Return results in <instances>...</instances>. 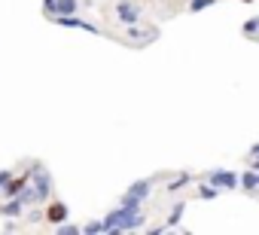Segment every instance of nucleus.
Instances as JSON below:
<instances>
[{
    "label": "nucleus",
    "mask_w": 259,
    "mask_h": 235,
    "mask_svg": "<svg viewBox=\"0 0 259 235\" xmlns=\"http://www.w3.org/2000/svg\"><path fill=\"white\" fill-rule=\"evenodd\" d=\"M241 186H244V192H256L259 189V171L256 168H247L241 174Z\"/></svg>",
    "instance_id": "nucleus-8"
},
{
    "label": "nucleus",
    "mask_w": 259,
    "mask_h": 235,
    "mask_svg": "<svg viewBox=\"0 0 259 235\" xmlns=\"http://www.w3.org/2000/svg\"><path fill=\"white\" fill-rule=\"evenodd\" d=\"M101 232H104V220H92L82 226V235H101Z\"/></svg>",
    "instance_id": "nucleus-16"
},
{
    "label": "nucleus",
    "mask_w": 259,
    "mask_h": 235,
    "mask_svg": "<svg viewBox=\"0 0 259 235\" xmlns=\"http://www.w3.org/2000/svg\"><path fill=\"white\" fill-rule=\"evenodd\" d=\"M244 34H247V37H256V34H259V16H253V19L244 22Z\"/></svg>",
    "instance_id": "nucleus-17"
},
{
    "label": "nucleus",
    "mask_w": 259,
    "mask_h": 235,
    "mask_svg": "<svg viewBox=\"0 0 259 235\" xmlns=\"http://www.w3.org/2000/svg\"><path fill=\"white\" fill-rule=\"evenodd\" d=\"M253 159H256V162H253V165H250V168H256V171H259V156H253Z\"/></svg>",
    "instance_id": "nucleus-22"
},
{
    "label": "nucleus",
    "mask_w": 259,
    "mask_h": 235,
    "mask_svg": "<svg viewBox=\"0 0 259 235\" xmlns=\"http://www.w3.org/2000/svg\"><path fill=\"white\" fill-rule=\"evenodd\" d=\"M189 180H192V177H189L186 171H183V174H177V177H174V180L168 183V192H177V189H180V186H186Z\"/></svg>",
    "instance_id": "nucleus-15"
},
{
    "label": "nucleus",
    "mask_w": 259,
    "mask_h": 235,
    "mask_svg": "<svg viewBox=\"0 0 259 235\" xmlns=\"http://www.w3.org/2000/svg\"><path fill=\"white\" fill-rule=\"evenodd\" d=\"M22 211H25V202L16 195V199H10L7 205H0V214L4 217H22Z\"/></svg>",
    "instance_id": "nucleus-9"
},
{
    "label": "nucleus",
    "mask_w": 259,
    "mask_h": 235,
    "mask_svg": "<svg viewBox=\"0 0 259 235\" xmlns=\"http://www.w3.org/2000/svg\"><path fill=\"white\" fill-rule=\"evenodd\" d=\"M79 232H82V229H76V226H70L67 220H64V223H58V235H79Z\"/></svg>",
    "instance_id": "nucleus-19"
},
{
    "label": "nucleus",
    "mask_w": 259,
    "mask_h": 235,
    "mask_svg": "<svg viewBox=\"0 0 259 235\" xmlns=\"http://www.w3.org/2000/svg\"><path fill=\"white\" fill-rule=\"evenodd\" d=\"M250 153H253V156H259V144H253V150H250Z\"/></svg>",
    "instance_id": "nucleus-21"
},
{
    "label": "nucleus",
    "mask_w": 259,
    "mask_h": 235,
    "mask_svg": "<svg viewBox=\"0 0 259 235\" xmlns=\"http://www.w3.org/2000/svg\"><path fill=\"white\" fill-rule=\"evenodd\" d=\"M150 189H153V177H147V180H138V183H132V186L125 189V195L119 199V205H141V202H147Z\"/></svg>",
    "instance_id": "nucleus-4"
},
{
    "label": "nucleus",
    "mask_w": 259,
    "mask_h": 235,
    "mask_svg": "<svg viewBox=\"0 0 259 235\" xmlns=\"http://www.w3.org/2000/svg\"><path fill=\"white\" fill-rule=\"evenodd\" d=\"M217 195H220V186H213L210 180L198 186V199H217Z\"/></svg>",
    "instance_id": "nucleus-14"
},
{
    "label": "nucleus",
    "mask_w": 259,
    "mask_h": 235,
    "mask_svg": "<svg viewBox=\"0 0 259 235\" xmlns=\"http://www.w3.org/2000/svg\"><path fill=\"white\" fill-rule=\"evenodd\" d=\"M183 214H186V205H183V202H177V205L171 208V217H168V223H162V226H165V232H168L171 226H177V223L183 220Z\"/></svg>",
    "instance_id": "nucleus-11"
},
{
    "label": "nucleus",
    "mask_w": 259,
    "mask_h": 235,
    "mask_svg": "<svg viewBox=\"0 0 259 235\" xmlns=\"http://www.w3.org/2000/svg\"><path fill=\"white\" fill-rule=\"evenodd\" d=\"M13 180V168H7V171H0V189H4L7 183Z\"/></svg>",
    "instance_id": "nucleus-20"
},
{
    "label": "nucleus",
    "mask_w": 259,
    "mask_h": 235,
    "mask_svg": "<svg viewBox=\"0 0 259 235\" xmlns=\"http://www.w3.org/2000/svg\"><path fill=\"white\" fill-rule=\"evenodd\" d=\"M76 13V0H58L55 4V16H70Z\"/></svg>",
    "instance_id": "nucleus-13"
},
{
    "label": "nucleus",
    "mask_w": 259,
    "mask_h": 235,
    "mask_svg": "<svg viewBox=\"0 0 259 235\" xmlns=\"http://www.w3.org/2000/svg\"><path fill=\"white\" fill-rule=\"evenodd\" d=\"M46 220H49V223H64V220H67V205L55 202V205L46 211Z\"/></svg>",
    "instance_id": "nucleus-10"
},
{
    "label": "nucleus",
    "mask_w": 259,
    "mask_h": 235,
    "mask_svg": "<svg viewBox=\"0 0 259 235\" xmlns=\"http://www.w3.org/2000/svg\"><path fill=\"white\" fill-rule=\"evenodd\" d=\"M144 211L141 205H119L104 217V235H122V232H135L144 229Z\"/></svg>",
    "instance_id": "nucleus-1"
},
{
    "label": "nucleus",
    "mask_w": 259,
    "mask_h": 235,
    "mask_svg": "<svg viewBox=\"0 0 259 235\" xmlns=\"http://www.w3.org/2000/svg\"><path fill=\"white\" fill-rule=\"evenodd\" d=\"M207 180H210L213 186H220V189H235V186H241V177H238L235 171H226V168L210 171V174H207Z\"/></svg>",
    "instance_id": "nucleus-6"
},
{
    "label": "nucleus",
    "mask_w": 259,
    "mask_h": 235,
    "mask_svg": "<svg viewBox=\"0 0 259 235\" xmlns=\"http://www.w3.org/2000/svg\"><path fill=\"white\" fill-rule=\"evenodd\" d=\"M125 37H128V43H135V46H150V43H156L159 28H144V22H138V25H128Z\"/></svg>",
    "instance_id": "nucleus-3"
},
{
    "label": "nucleus",
    "mask_w": 259,
    "mask_h": 235,
    "mask_svg": "<svg viewBox=\"0 0 259 235\" xmlns=\"http://www.w3.org/2000/svg\"><path fill=\"white\" fill-rule=\"evenodd\" d=\"M25 183H28V177H22V180H10V183L4 186V199H16V195L25 189Z\"/></svg>",
    "instance_id": "nucleus-12"
},
{
    "label": "nucleus",
    "mask_w": 259,
    "mask_h": 235,
    "mask_svg": "<svg viewBox=\"0 0 259 235\" xmlns=\"http://www.w3.org/2000/svg\"><path fill=\"white\" fill-rule=\"evenodd\" d=\"M241 4H253V0H241Z\"/></svg>",
    "instance_id": "nucleus-23"
},
{
    "label": "nucleus",
    "mask_w": 259,
    "mask_h": 235,
    "mask_svg": "<svg viewBox=\"0 0 259 235\" xmlns=\"http://www.w3.org/2000/svg\"><path fill=\"white\" fill-rule=\"evenodd\" d=\"M213 4H217V0H189V13H201V10H207Z\"/></svg>",
    "instance_id": "nucleus-18"
},
{
    "label": "nucleus",
    "mask_w": 259,
    "mask_h": 235,
    "mask_svg": "<svg viewBox=\"0 0 259 235\" xmlns=\"http://www.w3.org/2000/svg\"><path fill=\"white\" fill-rule=\"evenodd\" d=\"M55 25H61V28H79V31H89V34H98V25H92V22H85V19H79L76 13H70V16H55Z\"/></svg>",
    "instance_id": "nucleus-7"
},
{
    "label": "nucleus",
    "mask_w": 259,
    "mask_h": 235,
    "mask_svg": "<svg viewBox=\"0 0 259 235\" xmlns=\"http://www.w3.org/2000/svg\"><path fill=\"white\" fill-rule=\"evenodd\" d=\"M28 177L34 180V189L40 192V202H43V199L52 192V177H49V171H46L43 165H34V168L28 171Z\"/></svg>",
    "instance_id": "nucleus-5"
},
{
    "label": "nucleus",
    "mask_w": 259,
    "mask_h": 235,
    "mask_svg": "<svg viewBox=\"0 0 259 235\" xmlns=\"http://www.w3.org/2000/svg\"><path fill=\"white\" fill-rule=\"evenodd\" d=\"M113 16H116V22L119 25H138L141 19H144V10L135 4V0H116V7H113Z\"/></svg>",
    "instance_id": "nucleus-2"
}]
</instances>
